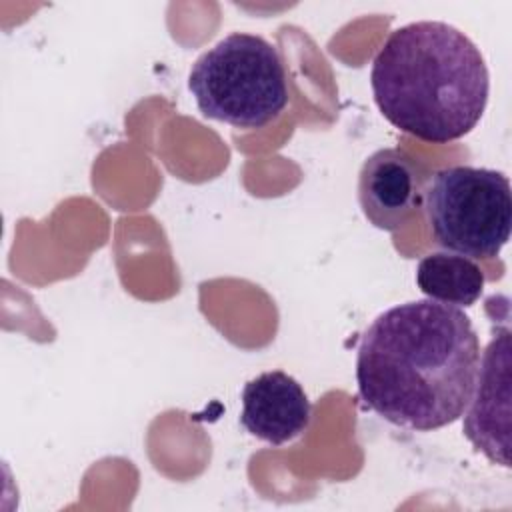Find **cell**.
I'll return each instance as SVG.
<instances>
[{"mask_svg":"<svg viewBox=\"0 0 512 512\" xmlns=\"http://www.w3.org/2000/svg\"><path fill=\"white\" fill-rule=\"evenodd\" d=\"M480 340L468 314L410 300L378 314L356 354L360 400L386 422L430 432L456 422L470 400Z\"/></svg>","mask_w":512,"mask_h":512,"instance_id":"obj_1","label":"cell"},{"mask_svg":"<svg viewBox=\"0 0 512 512\" xmlns=\"http://www.w3.org/2000/svg\"><path fill=\"white\" fill-rule=\"evenodd\" d=\"M374 102L402 132L448 144L472 132L490 94L480 48L456 26L418 20L388 34L370 70Z\"/></svg>","mask_w":512,"mask_h":512,"instance_id":"obj_2","label":"cell"},{"mask_svg":"<svg viewBox=\"0 0 512 512\" xmlns=\"http://www.w3.org/2000/svg\"><path fill=\"white\" fill-rule=\"evenodd\" d=\"M188 90L204 118L256 130L288 106V80L278 48L250 32H232L202 52Z\"/></svg>","mask_w":512,"mask_h":512,"instance_id":"obj_3","label":"cell"},{"mask_svg":"<svg viewBox=\"0 0 512 512\" xmlns=\"http://www.w3.org/2000/svg\"><path fill=\"white\" fill-rule=\"evenodd\" d=\"M422 208L434 240L448 252L492 260L510 238L512 190L500 170L440 168L424 188Z\"/></svg>","mask_w":512,"mask_h":512,"instance_id":"obj_4","label":"cell"},{"mask_svg":"<svg viewBox=\"0 0 512 512\" xmlns=\"http://www.w3.org/2000/svg\"><path fill=\"white\" fill-rule=\"evenodd\" d=\"M464 436L490 462L510 468V332L496 330L480 354L464 410Z\"/></svg>","mask_w":512,"mask_h":512,"instance_id":"obj_5","label":"cell"},{"mask_svg":"<svg viewBox=\"0 0 512 512\" xmlns=\"http://www.w3.org/2000/svg\"><path fill=\"white\" fill-rule=\"evenodd\" d=\"M422 176L398 148L372 152L358 174V202L366 220L384 232L400 230L422 206Z\"/></svg>","mask_w":512,"mask_h":512,"instance_id":"obj_6","label":"cell"},{"mask_svg":"<svg viewBox=\"0 0 512 512\" xmlns=\"http://www.w3.org/2000/svg\"><path fill=\"white\" fill-rule=\"evenodd\" d=\"M312 420V404L302 384L282 370L262 372L242 388L240 424L272 446L300 438Z\"/></svg>","mask_w":512,"mask_h":512,"instance_id":"obj_7","label":"cell"},{"mask_svg":"<svg viewBox=\"0 0 512 512\" xmlns=\"http://www.w3.org/2000/svg\"><path fill=\"white\" fill-rule=\"evenodd\" d=\"M484 270L468 256L456 252H430L416 266L420 292L440 304L474 306L484 292Z\"/></svg>","mask_w":512,"mask_h":512,"instance_id":"obj_8","label":"cell"}]
</instances>
